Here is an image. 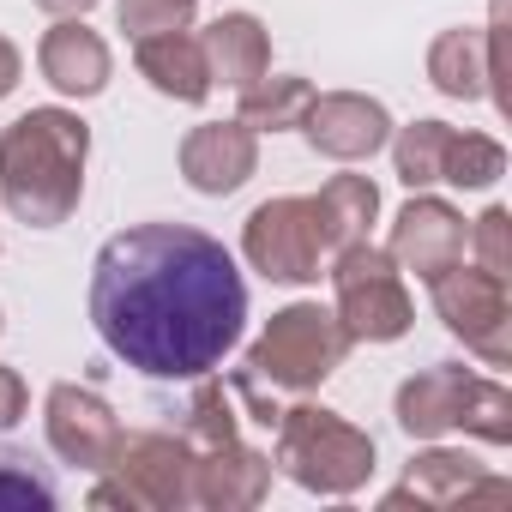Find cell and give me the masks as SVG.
Segmentation results:
<instances>
[{
	"instance_id": "cell-1",
	"label": "cell",
	"mask_w": 512,
	"mask_h": 512,
	"mask_svg": "<svg viewBox=\"0 0 512 512\" xmlns=\"http://www.w3.org/2000/svg\"><path fill=\"white\" fill-rule=\"evenodd\" d=\"M91 326L115 362L151 380L211 374L247 326L235 253L193 223H133L97 247Z\"/></svg>"
},
{
	"instance_id": "cell-2",
	"label": "cell",
	"mask_w": 512,
	"mask_h": 512,
	"mask_svg": "<svg viewBox=\"0 0 512 512\" xmlns=\"http://www.w3.org/2000/svg\"><path fill=\"white\" fill-rule=\"evenodd\" d=\"M85 163H91V127L61 109H25L0 133V205L31 229H61L85 199Z\"/></svg>"
},
{
	"instance_id": "cell-3",
	"label": "cell",
	"mask_w": 512,
	"mask_h": 512,
	"mask_svg": "<svg viewBox=\"0 0 512 512\" xmlns=\"http://www.w3.org/2000/svg\"><path fill=\"white\" fill-rule=\"evenodd\" d=\"M272 458L296 488L326 494V500L362 494L374 464H380L374 434L356 428L350 416L326 410V404H284L272 422Z\"/></svg>"
},
{
	"instance_id": "cell-4",
	"label": "cell",
	"mask_w": 512,
	"mask_h": 512,
	"mask_svg": "<svg viewBox=\"0 0 512 512\" xmlns=\"http://www.w3.org/2000/svg\"><path fill=\"white\" fill-rule=\"evenodd\" d=\"M350 356V332L320 302H290L266 320V332L247 344V374H260L272 392H314Z\"/></svg>"
},
{
	"instance_id": "cell-5",
	"label": "cell",
	"mask_w": 512,
	"mask_h": 512,
	"mask_svg": "<svg viewBox=\"0 0 512 512\" xmlns=\"http://www.w3.org/2000/svg\"><path fill=\"white\" fill-rule=\"evenodd\" d=\"M332 278V314L350 332V344H398L416 326V302L404 290V272L374 241H350L326 260Z\"/></svg>"
},
{
	"instance_id": "cell-6",
	"label": "cell",
	"mask_w": 512,
	"mask_h": 512,
	"mask_svg": "<svg viewBox=\"0 0 512 512\" xmlns=\"http://www.w3.org/2000/svg\"><path fill=\"white\" fill-rule=\"evenodd\" d=\"M109 482L91 488V506H127V512H187L193 506V446L181 434L145 428L121 434Z\"/></svg>"
},
{
	"instance_id": "cell-7",
	"label": "cell",
	"mask_w": 512,
	"mask_h": 512,
	"mask_svg": "<svg viewBox=\"0 0 512 512\" xmlns=\"http://www.w3.org/2000/svg\"><path fill=\"white\" fill-rule=\"evenodd\" d=\"M241 253L266 284H290V290L320 284L326 272V247H320V229L302 193H278L266 205H253L241 223Z\"/></svg>"
},
{
	"instance_id": "cell-8",
	"label": "cell",
	"mask_w": 512,
	"mask_h": 512,
	"mask_svg": "<svg viewBox=\"0 0 512 512\" xmlns=\"http://www.w3.org/2000/svg\"><path fill=\"white\" fill-rule=\"evenodd\" d=\"M434 290V314L440 326L476 350L488 368H506L512 362V296H506V278L482 272V266H446L440 278H428Z\"/></svg>"
},
{
	"instance_id": "cell-9",
	"label": "cell",
	"mask_w": 512,
	"mask_h": 512,
	"mask_svg": "<svg viewBox=\"0 0 512 512\" xmlns=\"http://www.w3.org/2000/svg\"><path fill=\"white\" fill-rule=\"evenodd\" d=\"M43 428H49L55 458L73 464V470H85V476H103V470L115 464V452H121V434H127L121 416L109 410V398L91 392V386H79V380L49 386V398H43Z\"/></svg>"
},
{
	"instance_id": "cell-10",
	"label": "cell",
	"mask_w": 512,
	"mask_h": 512,
	"mask_svg": "<svg viewBox=\"0 0 512 512\" xmlns=\"http://www.w3.org/2000/svg\"><path fill=\"white\" fill-rule=\"evenodd\" d=\"M175 163H181V181L193 193L229 199L260 175V133L247 121H199V127H187Z\"/></svg>"
},
{
	"instance_id": "cell-11",
	"label": "cell",
	"mask_w": 512,
	"mask_h": 512,
	"mask_svg": "<svg viewBox=\"0 0 512 512\" xmlns=\"http://www.w3.org/2000/svg\"><path fill=\"white\" fill-rule=\"evenodd\" d=\"M302 139L332 163H368L374 151H386L392 115L380 97H362V91H314L302 115Z\"/></svg>"
},
{
	"instance_id": "cell-12",
	"label": "cell",
	"mask_w": 512,
	"mask_h": 512,
	"mask_svg": "<svg viewBox=\"0 0 512 512\" xmlns=\"http://www.w3.org/2000/svg\"><path fill=\"white\" fill-rule=\"evenodd\" d=\"M464 217L446 205V199H434V193H422L416 187V199L392 217V241H386V253H392V266L398 272H416L422 284L428 278H440L446 266H458L464 260Z\"/></svg>"
},
{
	"instance_id": "cell-13",
	"label": "cell",
	"mask_w": 512,
	"mask_h": 512,
	"mask_svg": "<svg viewBox=\"0 0 512 512\" xmlns=\"http://www.w3.org/2000/svg\"><path fill=\"white\" fill-rule=\"evenodd\" d=\"M272 494V458L253 452L241 434L223 446H199L193 452V506L205 512H247Z\"/></svg>"
},
{
	"instance_id": "cell-14",
	"label": "cell",
	"mask_w": 512,
	"mask_h": 512,
	"mask_svg": "<svg viewBox=\"0 0 512 512\" xmlns=\"http://www.w3.org/2000/svg\"><path fill=\"white\" fill-rule=\"evenodd\" d=\"M37 73L61 91V97H103L109 91V73H115V55L109 43L85 25V19H55L37 43Z\"/></svg>"
},
{
	"instance_id": "cell-15",
	"label": "cell",
	"mask_w": 512,
	"mask_h": 512,
	"mask_svg": "<svg viewBox=\"0 0 512 512\" xmlns=\"http://www.w3.org/2000/svg\"><path fill=\"white\" fill-rule=\"evenodd\" d=\"M470 386H476V374L464 362H434V368H422V374H410L398 386L392 416H398V428L410 440H440V434H452L464 422Z\"/></svg>"
},
{
	"instance_id": "cell-16",
	"label": "cell",
	"mask_w": 512,
	"mask_h": 512,
	"mask_svg": "<svg viewBox=\"0 0 512 512\" xmlns=\"http://www.w3.org/2000/svg\"><path fill=\"white\" fill-rule=\"evenodd\" d=\"M470 494H506V482L488 476L470 452L428 446V452L410 458V470H404V482L386 494V506H404V500H416V506H458V500H470Z\"/></svg>"
},
{
	"instance_id": "cell-17",
	"label": "cell",
	"mask_w": 512,
	"mask_h": 512,
	"mask_svg": "<svg viewBox=\"0 0 512 512\" xmlns=\"http://www.w3.org/2000/svg\"><path fill=\"white\" fill-rule=\"evenodd\" d=\"M133 67L139 79L169 97V103H205L217 85H211V67H205V49H199V31H163V37H139L133 43Z\"/></svg>"
},
{
	"instance_id": "cell-18",
	"label": "cell",
	"mask_w": 512,
	"mask_h": 512,
	"mask_svg": "<svg viewBox=\"0 0 512 512\" xmlns=\"http://www.w3.org/2000/svg\"><path fill=\"white\" fill-rule=\"evenodd\" d=\"M428 85L452 103H482L494 97V37L482 25L440 31L428 43Z\"/></svg>"
},
{
	"instance_id": "cell-19",
	"label": "cell",
	"mask_w": 512,
	"mask_h": 512,
	"mask_svg": "<svg viewBox=\"0 0 512 512\" xmlns=\"http://www.w3.org/2000/svg\"><path fill=\"white\" fill-rule=\"evenodd\" d=\"M199 49H205V67H211V85H229V91H247L253 79L272 73V31L253 19V13H223L199 31Z\"/></svg>"
},
{
	"instance_id": "cell-20",
	"label": "cell",
	"mask_w": 512,
	"mask_h": 512,
	"mask_svg": "<svg viewBox=\"0 0 512 512\" xmlns=\"http://www.w3.org/2000/svg\"><path fill=\"white\" fill-rule=\"evenodd\" d=\"M308 211H314V229H320V247L326 260L350 241H368V223L380 217V187L368 175H332L320 193H308Z\"/></svg>"
},
{
	"instance_id": "cell-21",
	"label": "cell",
	"mask_w": 512,
	"mask_h": 512,
	"mask_svg": "<svg viewBox=\"0 0 512 512\" xmlns=\"http://www.w3.org/2000/svg\"><path fill=\"white\" fill-rule=\"evenodd\" d=\"M235 97H241L235 121H247L253 133H290V127H302V115L314 103V85L296 79V73H266V79H253L247 91H235Z\"/></svg>"
},
{
	"instance_id": "cell-22",
	"label": "cell",
	"mask_w": 512,
	"mask_h": 512,
	"mask_svg": "<svg viewBox=\"0 0 512 512\" xmlns=\"http://www.w3.org/2000/svg\"><path fill=\"white\" fill-rule=\"evenodd\" d=\"M446 139H452V127L446 121H410V127H392V169H398V181L416 193V187H434L440 181V169H446Z\"/></svg>"
},
{
	"instance_id": "cell-23",
	"label": "cell",
	"mask_w": 512,
	"mask_h": 512,
	"mask_svg": "<svg viewBox=\"0 0 512 512\" xmlns=\"http://www.w3.org/2000/svg\"><path fill=\"white\" fill-rule=\"evenodd\" d=\"M175 434H181L193 452H199V446H223V440H235V434H241V416H235V392H229V380L199 374V386H193V398H187Z\"/></svg>"
},
{
	"instance_id": "cell-24",
	"label": "cell",
	"mask_w": 512,
	"mask_h": 512,
	"mask_svg": "<svg viewBox=\"0 0 512 512\" xmlns=\"http://www.w3.org/2000/svg\"><path fill=\"white\" fill-rule=\"evenodd\" d=\"M500 175H506V145L488 139V133H458V127H452L440 181H452V187H464V193H482V187H494Z\"/></svg>"
},
{
	"instance_id": "cell-25",
	"label": "cell",
	"mask_w": 512,
	"mask_h": 512,
	"mask_svg": "<svg viewBox=\"0 0 512 512\" xmlns=\"http://www.w3.org/2000/svg\"><path fill=\"white\" fill-rule=\"evenodd\" d=\"M61 488L55 476L25 452V446H7L0 440V506H19V512H55Z\"/></svg>"
},
{
	"instance_id": "cell-26",
	"label": "cell",
	"mask_w": 512,
	"mask_h": 512,
	"mask_svg": "<svg viewBox=\"0 0 512 512\" xmlns=\"http://www.w3.org/2000/svg\"><path fill=\"white\" fill-rule=\"evenodd\" d=\"M464 434H476L482 446H512V392L500 380H482L470 386V404H464Z\"/></svg>"
},
{
	"instance_id": "cell-27",
	"label": "cell",
	"mask_w": 512,
	"mask_h": 512,
	"mask_svg": "<svg viewBox=\"0 0 512 512\" xmlns=\"http://www.w3.org/2000/svg\"><path fill=\"white\" fill-rule=\"evenodd\" d=\"M193 7L199 0H115V25L139 43V37H163V31H193Z\"/></svg>"
},
{
	"instance_id": "cell-28",
	"label": "cell",
	"mask_w": 512,
	"mask_h": 512,
	"mask_svg": "<svg viewBox=\"0 0 512 512\" xmlns=\"http://www.w3.org/2000/svg\"><path fill=\"white\" fill-rule=\"evenodd\" d=\"M512 217H506V205H488L482 217H476V229L464 235V247H476V266L482 272H494V278H512Z\"/></svg>"
},
{
	"instance_id": "cell-29",
	"label": "cell",
	"mask_w": 512,
	"mask_h": 512,
	"mask_svg": "<svg viewBox=\"0 0 512 512\" xmlns=\"http://www.w3.org/2000/svg\"><path fill=\"white\" fill-rule=\"evenodd\" d=\"M25 410H31V392H25L19 368H0V428H19Z\"/></svg>"
},
{
	"instance_id": "cell-30",
	"label": "cell",
	"mask_w": 512,
	"mask_h": 512,
	"mask_svg": "<svg viewBox=\"0 0 512 512\" xmlns=\"http://www.w3.org/2000/svg\"><path fill=\"white\" fill-rule=\"evenodd\" d=\"M19 79H25V55L13 49V37H0V103L19 91Z\"/></svg>"
},
{
	"instance_id": "cell-31",
	"label": "cell",
	"mask_w": 512,
	"mask_h": 512,
	"mask_svg": "<svg viewBox=\"0 0 512 512\" xmlns=\"http://www.w3.org/2000/svg\"><path fill=\"white\" fill-rule=\"evenodd\" d=\"M37 7H43L49 19H85V13L97 7V0H37Z\"/></svg>"
},
{
	"instance_id": "cell-32",
	"label": "cell",
	"mask_w": 512,
	"mask_h": 512,
	"mask_svg": "<svg viewBox=\"0 0 512 512\" xmlns=\"http://www.w3.org/2000/svg\"><path fill=\"white\" fill-rule=\"evenodd\" d=\"M0 332H7V320H0Z\"/></svg>"
}]
</instances>
